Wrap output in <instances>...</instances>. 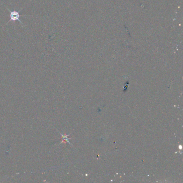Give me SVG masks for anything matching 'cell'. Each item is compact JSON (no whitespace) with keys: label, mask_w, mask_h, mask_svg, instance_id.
I'll return each mask as SVG.
<instances>
[{"label":"cell","mask_w":183,"mask_h":183,"mask_svg":"<svg viewBox=\"0 0 183 183\" xmlns=\"http://www.w3.org/2000/svg\"><path fill=\"white\" fill-rule=\"evenodd\" d=\"M6 9L9 11V12H10V15H9V16H10V20L8 21V22L7 23V24L9 23V22H10L11 21L15 22V21H18L20 22L21 24L23 25V23H22V22H21V20L19 19L20 17L26 16V15H19V12L22 10V9H23V8L21 9V10L19 11H11L10 10H9V9L7 8H6Z\"/></svg>","instance_id":"1"}]
</instances>
